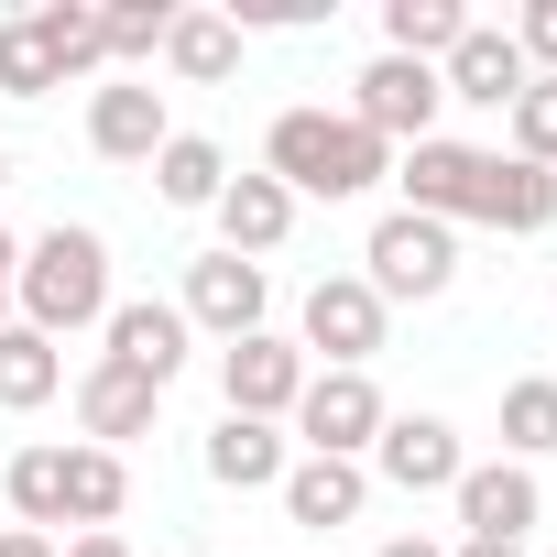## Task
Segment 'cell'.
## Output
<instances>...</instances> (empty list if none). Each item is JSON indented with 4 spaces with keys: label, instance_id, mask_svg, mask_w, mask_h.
<instances>
[{
    "label": "cell",
    "instance_id": "cell-15",
    "mask_svg": "<svg viewBox=\"0 0 557 557\" xmlns=\"http://www.w3.org/2000/svg\"><path fill=\"white\" fill-rule=\"evenodd\" d=\"M208 219H219V251L262 262V251H285V230H296V197H285V186H273V175L251 164V175H230V186H219V208H208Z\"/></svg>",
    "mask_w": 557,
    "mask_h": 557
},
{
    "label": "cell",
    "instance_id": "cell-22",
    "mask_svg": "<svg viewBox=\"0 0 557 557\" xmlns=\"http://www.w3.org/2000/svg\"><path fill=\"white\" fill-rule=\"evenodd\" d=\"M121 503H132V459L77 437V448H66V524L99 535V524H121Z\"/></svg>",
    "mask_w": 557,
    "mask_h": 557
},
{
    "label": "cell",
    "instance_id": "cell-33",
    "mask_svg": "<svg viewBox=\"0 0 557 557\" xmlns=\"http://www.w3.org/2000/svg\"><path fill=\"white\" fill-rule=\"evenodd\" d=\"M12 273H23V240L0 230V329H12Z\"/></svg>",
    "mask_w": 557,
    "mask_h": 557
},
{
    "label": "cell",
    "instance_id": "cell-1",
    "mask_svg": "<svg viewBox=\"0 0 557 557\" xmlns=\"http://www.w3.org/2000/svg\"><path fill=\"white\" fill-rule=\"evenodd\" d=\"M262 175L285 186V197H372L383 175H394V153L350 121V110H273V132H262Z\"/></svg>",
    "mask_w": 557,
    "mask_h": 557
},
{
    "label": "cell",
    "instance_id": "cell-30",
    "mask_svg": "<svg viewBox=\"0 0 557 557\" xmlns=\"http://www.w3.org/2000/svg\"><path fill=\"white\" fill-rule=\"evenodd\" d=\"M164 23H175L164 0H153V12H110V66H132V77H143V66L164 55Z\"/></svg>",
    "mask_w": 557,
    "mask_h": 557
},
{
    "label": "cell",
    "instance_id": "cell-5",
    "mask_svg": "<svg viewBox=\"0 0 557 557\" xmlns=\"http://www.w3.org/2000/svg\"><path fill=\"white\" fill-rule=\"evenodd\" d=\"M437 110H448V88H437V66H405V55H372L361 77H350V121L383 143V153H405V143H426L437 132Z\"/></svg>",
    "mask_w": 557,
    "mask_h": 557
},
{
    "label": "cell",
    "instance_id": "cell-37",
    "mask_svg": "<svg viewBox=\"0 0 557 557\" xmlns=\"http://www.w3.org/2000/svg\"><path fill=\"white\" fill-rule=\"evenodd\" d=\"M0 186H12V143H0Z\"/></svg>",
    "mask_w": 557,
    "mask_h": 557
},
{
    "label": "cell",
    "instance_id": "cell-19",
    "mask_svg": "<svg viewBox=\"0 0 557 557\" xmlns=\"http://www.w3.org/2000/svg\"><path fill=\"white\" fill-rule=\"evenodd\" d=\"M557 219V175L546 164H513V153H492V186H481V230H503V240H535Z\"/></svg>",
    "mask_w": 557,
    "mask_h": 557
},
{
    "label": "cell",
    "instance_id": "cell-28",
    "mask_svg": "<svg viewBox=\"0 0 557 557\" xmlns=\"http://www.w3.org/2000/svg\"><path fill=\"white\" fill-rule=\"evenodd\" d=\"M503 153H513V164H546V175H557V77H524V99L503 110Z\"/></svg>",
    "mask_w": 557,
    "mask_h": 557
},
{
    "label": "cell",
    "instance_id": "cell-9",
    "mask_svg": "<svg viewBox=\"0 0 557 557\" xmlns=\"http://www.w3.org/2000/svg\"><path fill=\"white\" fill-rule=\"evenodd\" d=\"M219 394H230V416L285 426V416H296V394H307V350H296V339H273V329H251V339H230V350H219Z\"/></svg>",
    "mask_w": 557,
    "mask_h": 557
},
{
    "label": "cell",
    "instance_id": "cell-32",
    "mask_svg": "<svg viewBox=\"0 0 557 557\" xmlns=\"http://www.w3.org/2000/svg\"><path fill=\"white\" fill-rule=\"evenodd\" d=\"M0 557H55V535H34V524H0Z\"/></svg>",
    "mask_w": 557,
    "mask_h": 557
},
{
    "label": "cell",
    "instance_id": "cell-23",
    "mask_svg": "<svg viewBox=\"0 0 557 557\" xmlns=\"http://www.w3.org/2000/svg\"><path fill=\"white\" fill-rule=\"evenodd\" d=\"M34 34L55 55V88L88 77V66H110V12H88V0H34Z\"/></svg>",
    "mask_w": 557,
    "mask_h": 557
},
{
    "label": "cell",
    "instance_id": "cell-16",
    "mask_svg": "<svg viewBox=\"0 0 557 557\" xmlns=\"http://www.w3.org/2000/svg\"><path fill=\"white\" fill-rule=\"evenodd\" d=\"M153 383L143 372H121V361H88L77 372V426H88V448H121V437H153Z\"/></svg>",
    "mask_w": 557,
    "mask_h": 557
},
{
    "label": "cell",
    "instance_id": "cell-25",
    "mask_svg": "<svg viewBox=\"0 0 557 557\" xmlns=\"http://www.w3.org/2000/svg\"><path fill=\"white\" fill-rule=\"evenodd\" d=\"M459 34H470L459 0H383V55H405V66H437Z\"/></svg>",
    "mask_w": 557,
    "mask_h": 557
},
{
    "label": "cell",
    "instance_id": "cell-31",
    "mask_svg": "<svg viewBox=\"0 0 557 557\" xmlns=\"http://www.w3.org/2000/svg\"><path fill=\"white\" fill-rule=\"evenodd\" d=\"M503 34H513V55H524V77H557V0H524V12H513Z\"/></svg>",
    "mask_w": 557,
    "mask_h": 557
},
{
    "label": "cell",
    "instance_id": "cell-29",
    "mask_svg": "<svg viewBox=\"0 0 557 557\" xmlns=\"http://www.w3.org/2000/svg\"><path fill=\"white\" fill-rule=\"evenodd\" d=\"M0 99H55V55H45L34 12H12V23H0Z\"/></svg>",
    "mask_w": 557,
    "mask_h": 557
},
{
    "label": "cell",
    "instance_id": "cell-8",
    "mask_svg": "<svg viewBox=\"0 0 557 557\" xmlns=\"http://www.w3.org/2000/svg\"><path fill=\"white\" fill-rule=\"evenodd\" d=\"M262 307H273V285H262V262H240V251H208V262H186V296H175V318L197 329V339H251L262 329Z\"/></svg>",
    "mask_w": 557,
    "mask_h": 557
},
{
    "label": "cell",
    "instance_id": "cell-34",
    "mask_svg": "<svg viewBox=\"0 0 557 557\" xmlns=\"http://www.w3.org/2000/svg\"><path fill=\"white\" fill-rule=\"evenodd\" d=\"M55 557H132V546H121V524H99V535H77V546H55Z\"/></svg>",
    "mask_w": 557,
    "mask_h": 557
},
{
    "label": "cell",
    "instance_id": "cell-7",
    "mask_svg": "<svg viewBox=\"0 0 557 557\" xmlns=\"http://www.w3.org/2000/svg\"><path fill=\"white\" fill-rule=\"evenodd\" d=\"M394 186H405V208L416 219H481V186H492V153L481 143H448V132H426V143H405L394 153Z\"/></svg>",
    "mask_w": 557,
    "mask_h": 557
},
{
    "label": "cell",
    "instance_id": "cell-12",
    "mask_svg": "<svg viewBox=\"0 0 557 557\" xmlns=\"http://www.w3.org/2000/svg\"><path fill=\"white\" fill-rule=\"evenodd\" d=\"M361 470H383L394 492H459L470 448H459V426H448V416H383V437H372V459H361Z\"/></svg>",
    "mask_w": 557,
    "mask_h": 557
},
{
    "label": "cell",
    "instance_id": "cell-36",
    "mask_svg": "<svg viewBox=\"0 0 557 557\" xmlns=\"http://www.w3.org/2000/svg\"><path fill=\"white\" fill-rule=\"evenodd\" d=\"M372 557H448V546H426V535H394V546H372Z\"/></svg>",
    "mask_w": 557,
    "mask_h": 557
},
{
    "label": "cell",
    "instance_id": "cell-4",
    "mask_svg": "<svg viewBox=\"0 0 557 557\" xmlns=\"http://www.w3.org/2000/svg\"><path fill=\"white\" fill-rule=\"evenodd\" d=\"M383 329H394V307L361 285V273H318L307 318H296V350H307V372H372Z\"/></svg>",
    "mask_w": 557,
    "mask_h": 557
},
{
    "label": "cell",
    "instance_id": "cell-27",
    "mask_svg": "<svg viewBox=\"0 0 557 557\" xmlns=\"http://www.w3.org/2000/svg\"><path fill=\"white\" fill-rule=\"evenodd\" d=\"M0 492H12V513L45 535V524H66V448H23L12 470H0Z\"/></svg>",
    "mask_w": 557,
    "mask_h": 557
},
{
    "label": "cell",
    "instance_id": "cell-18",
    "mask_svg": "<svg viewBox=\"0 0 557 557\" xmlns=\"http://www.w3.org/2000/svg\"><path fill=\"white\" fill-rule=\"evenodd\" d=\"M273 492H285V513H296L307 535H329V524H361V503H372V470H361V459H296Z\"/></svg>",
    "mask_w": 557,
    "mask_h": 557
},
{
    "label": "cell",
    "instance_id": "cell-20",
    "mask_svg": "<svg viewBox=\"0 0 557 557\" xmlns=\"http://www.w3.org/2000/svg\"><path fill=\"white\" fill-rule=\"evenodd\" d=\"M66 394V350L45 339V329H0V416H34V405H55Z\"/></svg>",
    "mask_w": 557,
    "mask_h": 557
},
{
    "label": "cell",
    "instance_id": "cell-14",
    "mask_svg": "<svg viewBox=\"0 0 557 557\" xmlns=\"http://www.w3.org/2000/svg\"><path fill=\"white\" fill-rule=\"evenodd\" d=\"M437 88L470 99V110H513V99H524V55H513V34H503V23H470V34L437 55Z\"/></svg>",
    "mask_w": 557,
    "mask_h": 557
},
{
    "label": "cell",
    "instance_id": "cell-17",
    "mask_svg": "<svg viewBox=\"0 0 557 557\" xmlns=\"http://www.w3.org/2000/svg\"><path fill=\"white\" fill-rule=\"evenodd\" d=\"M285 470H296L285 426H262V416H219V426H208V481H219V492H273Z\"/></svg>",
    "mask_w": 557,
    "mask_h": 557
},
{
    "label": "cell",
    "instance_id": "cell-6",
    "mask_svg": "<svg viewBox=\"0 0 557 557\" xmlns=\"http://www.w3.org/2000/svg\"><path fill=\"white\" fill-rule=\"evenodd\" d=\"M383 383L372 372H307V394H296V437H307V459H372V437H383Z\"/></svg>",
    "mask_w": 557,
    "mask_h": 557
},
{
    "label": "cell",
    "instance_id": "cell-21",
    "mask_svg": "<svg viewBox=\"0 0 557 557\" xmlns=\"http://www.w3.org/2000/svg\"><path fill=\"white\" fill-rule=\"evenodd\" d=\"M164 66H175L186 88L240 77V23H230V12H175V23H164Z\"/></svg>",
    "mask_w": 557,
    "mask_h": 557
},
{
    "label": "cell",
    "instance_id": "cell-2",
    "mask_svg": "<svg viewBox=\"0 0 557 557\" xmlns=\"http://www.w3.org/2000/svg\"><path fill=\"white\" fill-rule=\"evenodd\" d=\"M12 307H23V329H45L55 350L77 339V329H99L121 296H110V240L99 230H77V219H55L34 251H23V273H12Z\"/></svg>",
    "mask_w": 557,
    "mask_h": 557
},
{
    "label": "cell",
    "instance_id": "cell-24",
    "mask_svg": "<svg viewBox=\"0 0 557 557\" xmlns=\"http://www.w3.org/2000/svg\"><path fill=\"white\" fill-rule=\"evenodd\" d=\"M219 186H230V153H219L208 132H175V143L153 153V197H164V208H219Z\"/></svg>",
    "mask_w": 557,
    "mask_h": 557
},
{
    "label": "cell",
    "instance_id": "cell-35",
    "mask_svg": "<svg viewBox=\"0 0 557 557\" xmlns=\"http://www.w3.org/2000/svg\"><path fill=\"white\" fill-rule=\"evenodd\" d=\"M448 557H524V546H492V535H459Z\"/></svg>",
    "mask_w": 557,
    "mask_h": 557
},
{
    "label": "cell",
    "instance_id": "cell-11",
    "mask_svg": "<svg viewBox=\"0 0 557 557\" xmlns=\"http://www.w3.org/2000/svg\"><path fill=\"white\" fill-rule=\"evenodd\" d=\"M448 503H459V535H492V546H524L546 524V492H535L524 459H470Z\"/></svg>",
    "mask_w": 557,
    "mask_h": 557
},
{
    "label": "cell",
    "instance_id": "cell-26",
    "mask_svg": "<svg viewBox=\"0 0 557 557\" xmlns=\"http://www.w3.org/2000/svg\"><path fill=\"white\" fill-rule=\"evenodd\" d=\"M557 448V372H524V383H503V459H546Z\"/></svg>",
    "mask_w": 557,
    "mask_h": 557
},
{
    "label": "cell",
    "instance_id": "cell-3",
    "mask_svg": "<svg viewBox=\"0 0 557 557\" xmlns=\"http://www.w3.org/2000/svg\"><path fill=\"white\" fill-rule=\"evenodd\" d=\"M361 262H372L361 285H372L383 307H405V296L426 307V296H448V285H459V230H448V219H416V208H394V219H372Z\"/></svg>",
    "mask_w": 557,
    "mask_h": 557
},
{
    "label": "cell",
    "instance_id": "cell-13",
    "mask_svg": "<svg viewBox=\"0 0 557 557\" xmlns=\"http://www.w3.org/2000/svg\"><path fill=\"white\" fill-rule=\"evenodd\" d=\"M164 143H175V121H164V88L153 77H110L88 99V153L99 164H153Z\"/></svg>",
    "mask_w": 557,
    "mask_h": 557
},
{
    "label": "cell",
    "instance_id": "cell-10",
    "mask_svg": "<svg viewBox=\"0 0 557 557\" xmlns=\"http://www.w3.org/2000/svg\"><path fill=\"white\" fill-rule=\"evenodd\" d=\"M99 339H110L99 361H121V372H143L153 394H164V383L186 372V350H197V329L175 318V296H121V307L99 318Z\"/></svg>",
    "mask_w": 557,
    "mask_h": 557
}]
</instances>
